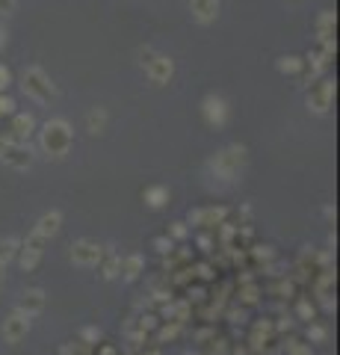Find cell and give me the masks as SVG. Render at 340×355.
I'll use <instances>...</instances> for the list:
<instances>
[{"instance_id":"7","label":"cell","mask_w":340,"mask_h":355,"mask_svg":"<svg viewBox=\"0 0 340 355\" xmlns=\"http://www.w3.org/2000/svg\"><path fill=\"white\" fill-rule=\"evenodd\" d=\"M332 98H334V83L332 80L311 83V89H308V107H311L314 113H328Z\"/></svg>"},{"instance_id":"33","label":"cell","mask_w":340,"mask_h":355,"mask_svg":"<svg viewBox=\"0 0 340 355\" xmlns=\"http://www.w3.org/2000/svg\"><path fill=\"white\" fill-rule=\"evenodd\" d=\"M3 45H6V30L0 27V47H3Z\"/></svg>"},{"instance_id":"10","label":"cell","mask_w":340,"mask_h":355,"mask_svg":"<svg viewBox=\"0 0 340 355\" xmlns=\"http://www.w3.org/2000/svg\"><path fill=\"white\" fill-rule=\"evenodd\" d=\"M45 305H47L45 290L27 288V290L21 293V299H18V311H24L27 317H36V314H42V311H45Z\"/></svg>"},{"instance_id":"23","label":"cell","mask_w":340,"mask_h":355,"mask_svg":"<svg viewBox=\"0 0 340 355\" xmlns=\"http://www.w3.org/2000/svg\"><path fill=\"white\" fill-rule=\"evenodd\" d=\"M12 113H15V101L0 92V116H12Z\"/></svg>"},{"instance_id":"9","label":"cell","mask_w":340,"mask_h":355,"mask_svg":"<svg viewBox=\"0 0 340 355\" xmlns=\"http://www.w3.org/2000/svg\"><path fill=\"white\" fill-rule=\"evenodd\" d=\"M202 113H204V122L210 127H225V122H228V104H225V98L207 95L204 104H202Z\"/></svg>"},{"instance_id":"11","label":"cell","mask_w":340,"mask_h":355,"mask_svg":"<svg viewBox=\"0 0 340 355\" xmlns=\"http://www.w3.org/2000/svg\"><path fill=\"white\" fill-rule=\"evenodd\" d=\"M36 131V122L30 113H12V125H9V140L12 142H27Z\"/></svg>"},{"instance_id":"25","label":"cell","mask_w":340,"mask_h":355,"mask_svg":"<svg viewBox=\"0 0 340 355\" xmlns=\"http://www.w3.org/2000/svg\"><path fill=\"white\" fill-rule=\"evenodd\" d=\"M299 317H302V320H314V305L311 302H299Z\"/></svg>"},{"instance_id":"15","label":"cell","mask_w":340,"mask_h":355,"mask_svg":"<svg viewBox=\"0 0 340 355\" xmlns=\"http://www.w3.org/2000/svg\"><path fill=\"white\" fill-rule=\"evenodd\" d=\"M18 263H21V270H24V272L39 270V263H42V249L21 243V246H18Z\"/></svg>"},{"instance_id":"30","label":"cell","mask_w":340,"mask_h":355,"mask_svg":"<svg viewBox=\"0 0 340 355\" xmlns=\"http://www.w3.org/2000/svg\"><path fill=\"white\" fill-rule=\"evenodd\" d=\"M15 12V0H0V15Z\"/></svg>"},{"instance_id":"35","label":"cell","mask_w":340,"mask_h":355,"mask_svg":"<svg viewBox=\"0 0 340 355\" xmlns=\"http://www.w3.org/2000/svg\"><path fill=\"white\" fill-rule=\"evenodd\" d=\"M290 3H299V0H290Z\"/></svg>"},{"instance_id":"27","label":"cell","mask_w":340,"mask_h":355,"mask_svg":"<svg viewBox=\"0 0 340 355\" xmlns=\"http://www.w3.org/2000/svg\"><path fill=\"white\" fill-rule=\"evenodd\" d=\"M308 338H314V341H326V329H323V325H311V329H308Z\"/></svg>"},{"instance_id":"26","label":"cell","mask_w":340,"mask_h":355,"mask_svg":"<svg viewBox=\"0 0 340 355\" xmlns=\"http://www.w3.org/2000/svg\"><path fill=\"white\" fill-rule=\"evenodd\" d=\"M9 83H12V74H9L6 65H0V92H6Z\"/></svg>"},{"instance_id":"29","label":"cell","mask_w":340,"mask_h":355,"mask_svg":"<svg viewBox=\"0 0 340 355\" xmlns=\"http://www.w3.org/2000/svg\"><path fill=\"white\" fill-rule=\"evenodd\" d=\"M172 237H175V240H184V237H187L184 222H172Z\"/></svg>"},{"instance_id":"1","label":"cell","mask_w":340,"mask_h":355,"mask_svg":"<svg viewBox=\"0 0 340 355\" xmlns=\"http://www.w3.org/2000/svg\"><path fill=\"white\" fill-rule=\"evenodd\" d=\"M39 142H42V151L47 157H65L72 151V142H74V133H72V125L65 122V118H51V122H45V127L39 131Z\"/></svg>"},{"instance_id":"2","label":"cell","mask_w":340,"mask_h":355,"mask_svg":"<svg viewBox=\"0 0 340 355\" xmlns=\"http://www.w3.org/2000/svg\"><path fill=\"white\" fill-rule=\"evenodd\" d=\"M21 86H24V92L33 98V101H39V104H47L54 98V83H51V77H47L42 68L39 65H30V68H24V74H21Z\"/></svg>"},{"instance_id":"28","label":"cell","mask_w":340,"mask_h":355,"mask_svg":"<svg viewBox=\"0 0 340 355\" xmlns=\"http://www.w3.org/2000/svg\"><path fill=\"white\" fill-rule=\"evenodd\" d=\"M83 338H86V343H98L101 341V332L98 329H83Z\"/></svg>"},{"instance_id":"16","label":"cell","mask_w":340,"mask_h":355,"mask_svg":"<svg viewBox=\"0 0 340 355\" xmlns=\"http://www.w3.org/2000/svg\"><path fill=\"white\" fill-rule=\"evenodd\" d=\"M118 261H122V258H118V255H113V252H107V249H104L101 261L95 263V266H98V272H101V279H104V281H113L116 275H118Z\"/></svg>"},{"instance_id":"34","label":"cell","mask_w":340,"mask_h":355,"mask_svg":"<svg viewBox=\"0 0 340 355\" xmlns=\"http://www.w3.org/2000/svg\"><path fill=\"white\" fill-rule=\"evenodd\" d=\"M148 355H160V352H148Z\"/></svg>"},{"instance_id":"4","label":"cell","mask_w":340,"mask_h":355,"mask_svg":"<svg viewBox=\"0 0 340 355\" xmlns=\"http://www.w3.org/2000/svg\"><path fill=\"white\" fill-rule=\"evenodd\" d=\"M213 172L219 175V178H225V181H231V178H237L240 175V169L246 166V148L243 145H228V148H222L216 157H213Z\"/></svg>"},{"instance_id":"5","label":"cell","mask_w":340,"mask_h":355,"mask_svg":"<svg viewBox=\"0 0 340 355\" xmlns=\"http://www.w3.org/2000/svg\"><path fill=\"white\" fill-rule=\"evenodd\" d=\"M27 332H30V317L24 311H12L9 317H3V323H0V334H3V341L6 343H21L24 338H27Z\"/></svg>"},{"instance_id":"20","label":"cell","mask_w":340,"mask_h":355,"mask_svg":"<svg viewBox=\"0 0 340 355\" xmlns=\"http://www.w3.org/2000/svg\"><path fill=\"white\" fill-rule=\"evenodd\" d=\"M332 30H334V12H323L317 21V33H319V42H332Z\"/></svg>"},{"instance_id":"32","label":"cell","mask_w":340,"mask_h":355,"mask_svg":"<svg viewBox=\"0 0 340 355\" xmlns=\"http://www.w3.org/2000/svg\"><path fill=\"white\" fill-rule=\"evenodd\" d=\"M98 355H116V347H101V352Z\"/></svg>"},{"instance_id":"14","label":"cell","mask_w":340,"mask_h":355,"mask_svg":"<svg viewBox=\"0 0 340 355\" xmlns=\"http://www.w3.org/2000/svg\"><path fill=\"white\" fill-rule=\"evenodd\" d=\"M142 270H145L142 255H127V258L118 261V275H122L125 281H136L139 275H142Z\"/></svg>"},{"instance_id":"21","label":"cell","mask_w":340,"mask_h":355,"mask_svg":"<svg viewBox=\"0 0 340 355\" xmlns=\"http://www.w3.org/2000/svg\"><path fill=\"white\" fill-rule=\"evenodd\" d=\"M302 68H305V59H299V56L278 59V72H284V74H302Z\"/></svg>"},{"instance_id":"24","label":"cell","mask_w":340,"mask_h":355,"mask_svg":"<svg viewBox=\"0 0 340 355\" xmlns=\"http://www.w3.org/2000/svg\"><path fill=\"white\" fill-rule=\"evenodd\" d=\"M154 249H157V252H163V255H166V252H172V249H175L172 237H157V240H154Z\"/></svg>"},{"instance_id":"19","label":"cell","mask_w":340,"mask_h":355,"mask_svg":"<svg viewBox=\"0 0 340 355\" xmlns=\"http://www.w3.org/2000/svg\"><path fill=\"white\" fill-rule=\"evenodd\" d=\"M142 199L148 207H163L169 202V190L166 186H148V190L142 193Z\"/></svg>"},{"instance_id":"6","label":"cell","mask_w":340,"mask_h":355,"mask_svg":"<svg viewBox=\"0 0 340 355\" xmlns=\"http://www.w3.org/2000/svg\"><path fill=\"white\" fill-rule=\"evenodd\" d=\"M0 160L6 166H12V169H27L30 163H33V154H30L27 142H3L0 145Z\"/></svg>"},{"instance_id":"17","label":"cell","mask_w":340,"mask_h":355,"mask_svg":"<svg viewBox=\"0 0 340 355\" xmlns=\"http://www.w3.org/2000/svg\"><path fill=\"white\" fill-rule=\"evenodd\" d=\"M86 127H89V133H101L104 131L107 127V110L104 107H95V110L86 113Z\"/></svg>"},{"instance_id":"22","label":"cell","mask_w":340,"mask_h":355,"mask_svg":"<svg viewBox=\"0 0 340 355\" xmlns=\"http://www.w3.org/2000/svg\"><path fill=\"white\" fill-rule=\"evenodd\" d=\"M18 246H21V243H18L15 237H6V240H0V263L6 266L9 261L15 258V255H18Z\"/></svg>"},{"instance_id":"13","label":"cell","mask_w":340,"mask_h":355,"mask_svg":"<svg viewBox=\"0 0 340 355\" xmlns=\"http://www.w3.org/2000/svg\"><path fill=\"white\" fill-rule=\"evenodd\" d=\"M59 228H63V213H59V211H47L42 219L36 222V228H33V231H36V234H42L45 240H51V237L59 234Z\"/></svg>"},{"instance_id":"12","label":"cell","mask_w":340,"mask_h":355,"mask_svg":"<svg viewBox=\"0 0 340 355\" xmlns=\"http://www.w3.org/2000/svg\"><path fill=\"white\" fill-rule=\"evenodd\" d=\"M189 9H193V18L202 24L216 21L219 15V0H189Z\"/></svg>"},{"instance_id":"31","label":"cell","mask_w":340,"mask_h":355,"mask_svg":"<svg viewBox=\"0 0 340 355\" xmlns=\"http://www.w3.org/2000/svg\"><path fill=\"white\" fill-rule=\"evenodd\" d=\"M287 355H311V349H308V347H290Z\"/></svg>"},{"instance_id":"8","label":"cell","mask_w":340,"mask_h":355,"mask_svg":"<svg viewBox=\"0 0 340 355\" xmlns=\"http://www.w3.org/2000/svg\"><path fill=\"white\" fill-rule=\"evenodd\" d=\"M104 255V246H98L95 240H77L72 243V261L77 266H95L98 261H101Z\"/></svg>"},{"instance_id":"3","label":"cell","mask_w":340,"mask_h":355,"mask_svg":"<svg viewBox=\"0 0 340 355\" xmlns=\"http://www.w3.org/2000/svg\"><path fill=\"white\" fill-rule=\"evenodd\" d=\"M142 68H145L148 80H151L154 86H166L169 80H172V74H175V63H172V59H169L166 54L151 51V47H145V51H142Z\"/></svg>"},{"instance_id":"18","label":"cell","mask_w":340,"mask_h":355,"mask_svg":"<svg viewBox=\"0 0 340 355\" xmlns=\"http://www.w3.org/2000/svg\"><path fill=\"white\" fill-rule=\"evenodd\" d=\"M225 216V211H216V207H210V211H195V213H189V222L193 225H213L219 222Z\"/></svg>"}]
</instances>
